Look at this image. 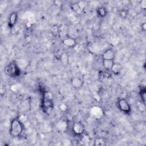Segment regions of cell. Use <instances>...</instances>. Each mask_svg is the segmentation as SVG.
Returning <instances> with one entry per match:
<instances>
[{
  "instance_id": "cell-1",
  "label": "cell",
  "mask_w": 146,
  "mask_h": 146,
  "mask_svg": "<svg viewBox=\"0 0 146 146\" xmlns=\"http://www.w3.org/2000/svg\"><path fill=\"white\" fill-rule=\"evenodd\" d=\"M23 129V124L19 118H14L11 121L9 133L11 136L19 137L22 133Z\"/></svg>"
},
{
  "instance_id": "cell-2",
  "label": "cell",
  "mask_w": 146,
  "mask_h": 146,
  "mask_svg": "<svg viewBox=\"0 0 146 146\" xmlns=\"http://www.w3.org/2000/svg\"><path fill=\"white\" fill-rule=\"evenodd\" d=\"M52 95L49 91H45L42 94L41 107L43 111L47 113L51 112L53 109Z\"/></svg>"
},
{
  "instance_id": "cell-3",
  "label": "cell",
  "mask_w": 146,
  "mask_h": 146,
  "mask_svg": "<svg viewBox=\"0 0 146 146\" xmlns=\"http://www.w3.org/2000/svg\"><path fill=\"white\" fill-rule=\"evenodd\" d=\"M5 73L9 76L11 78H17L21 74V70L15 61L10 62L4 69Z\"/></svg>"
},
{
  "instance_id": "cell-4",
  "label": "cell",
  "mask_w": 146,
  "mask_h": 146,
  "mask_svg": "<svg viewBox=\"0 0 146 146\" xmlns=\"http://www.w3.org/2000/svg\"><path fill=\"white\" fill-rule=\"evenodd\" d=\"M117 106L118 109L125 114L129 115L131 112V107L128 102L125 98H120L117 102Z\"/></svg>"
},
{
  "instance_id": "cell-5",
  "label": "cell",
  "mask_w": 146,
  "mask_h": 146,
  "mask_svg": "<svg viewBox=\"0 0 146 146\" xmlns=\"http://www.w3.org/2000/svg\"><path fill=\"white\" fill-rule=\"evenodd\" d=\"M73 132L78 136L83 135L85 132V128L82 123L80 122H75L72 125Z\"/></svg>"
},
{
  "instance_id": "cell-6",
  "label": "cell",
  "mask_w": 146,
  "mask_h": 146,
  "mask_svg": "<svg viewBox=\"0 0 146 146\" xmlns=\"http://www.w3.org/2000/svg\"><path fill=\"white\" fill-rule=\"evenodd\" d=\"M18 21V14L15 11H13L10 14L8 20V26L13 29L15 27Z\"/></svg>"
},
{
  "instance_id": "cell-7",
  "label": "cell",
  "mask_w": 146,
  "mask_h": 146,
  "mask_svg": "<svg viewBox=\"0 0 146 146\" xmlns=\"http://www.w3.org/2000/svg\"><path fill=\"white\" fill-rule=\"evenodd\" d=\"M71 84L75 89H80L83 86V80L82 79L78 76H73L71 79Z\"/></svg>"
},
{
  "instance_id": "cell-8",
  "label": "cell",
  "mask_w": 146,
  "mask_h": 146,
  "mask_svg": "<svg viewBox=\"0 0 146 146\" xmlns=\"http://www.w3.org/2000/svg\"><path fill=\"white\" fill-rule=\"evenodd\" d=\"M115 56V53L113 49L112 48H108L105 50L102 55V58L103 60L104 59H110V60H114Z\"/></svg>"
},
{
  "instance_id": "cell-9",
  "label": "cell",
  "mask_w": 146,
  "mask_h": 146,
  "mask_svg": "<svg viewBox=\"0 0 146 146\" xmlns=\"http://www.w3.org/2000/svg\"><path fill=\"white\" fill-rule=\"evenodd\" d=\"M62 43L64 45L68 47H74L76 44V40L75 38L71 36H67L62 40Z\"/></svg>"
},
{
  "instance_id": "cell-10",
  "label": "cell",
  "mask_w": 146,
  "mask_h": 146,
  "mask_svg": "<svg viewBox=\"0 0 146 146\" xmlns=\"http://www.w3.org/2000/svg\"><path fill=\"white\" fill-rule=\"evenodd\" d=\"M96 12L98 16L101 18L106 17L108 14V11L107 9L104 6H100L97 8Z\"/></svg>"
},
{
  "instance_id": "cell-11",
  "label": "cell",
  "mask_w": 146,
  "mask_h": 146,
  "mask_svg": "<svg viewBox=\"0 0 146 146\" xmlns=\"http://www.w3.org/2000/svg\"><path fill=\"white\" fill-rule=\"evenodd\" d=\"M123 70V66L119 63H114L111 71L115 75H119Z\"/></svg>"
},
{
  "instance_id": "cell-12",
  "label": "cell",
  "mask_w": 146,
  "mask_h": 146,
  "mask_svg": "<svg viewBox=\"0 0 146 146\" xmlns=\"http://www.w3.org/2000/svg\"><path fill=\"white\" fill-rule=\"evenodd\" d=\"M115 62L114 60L110 59H104L102 61V64L103 67L107 71H111Z\"/></svg>"
},
{
  "instance_id": "cell-13",
  "label": "cell",
  "mask_w": 146,
  "mask_h": 146,
  "mask_svg": "<svg viewBox=\"0 0 146 146\" xmlns=\"http://www.w3.org/2000/svg\"><path fill=\"white\" fill-rule=\"evenodd\" d=\"M60 60L63 65H67L68 63V55L66 52H63L60 55Z\"/></svg>"
},
{
  "instance_id": "cell-14",
  "label": "cell",
  "mask_w": 146,
  "mask_h": 146,
  "mask_svg": "<svg viewBox=\"0 0 146 146\" xmlns=\"http://www.w3.org/2000/svg\"><path fill=\"white\" fill-rule=\"evenodd\" d=\"M70 7H71V9L73 11H74L75 13H76L77 14H80L82 11V10L80 8V7H79V5L78 4L77 2L71 4V6H70Z\"/></svg>"
},
{
  "instance_id": "cell-15",
  "label": "cell",
  "mask_w": 146,
  "mask_h": 146,
  "mask_svg": "<svg viewBox=\"0 0 146 146\" xmlns=\"http://www.w3.org/2000/svg\"><path fill=\"white\" fill-rule=\"evenodd\" d=\"M139 95L140 99L141 100V102H143V104H145V99H146V90L144 87L143 88H141L139 92Z\"/></svg>"
},
{
  "instance_id": "cell-16",
  "label": "cell",
  "mask_w": 146,
  "mask_h": 146,
  "mask_svg": "<svg viewBox=\"0 0 146 146\" xmlns=\"http://www.w3.org/2000/svg\"><path fill=\"white\" fill-rule=\"evenodd\" d=\"M105 140L103 138H97L94 141V145L95 146H102L105 145Z\"/></svg>"
},
{
  "instance_id": "cell-17",
  "label": "cell",
  "mask_w": 146,
  "mask_h": 146,
  "mask_svg": "<svg viewBox=\"0 0 146 146\" xmlns=\"http://www.w3.org/2000/svg\"><path fill=\"white\" fill-rule=\"evenodd\" d=\"M51 31H52V33L55 35V36H57V35H59V27L56 26V25H54L52 27V29H51Z\"/></svg>"
},
{
  "instance_id": "cell-18",
  "label": "cell",
  "mask_w": 146,
  "mask_h": 146,
  "mask_svg": "<svg viewBox=\"0 0 146 146\" xmlns=\"http://www.w3.org/2000/svg\"><path fill=\"white\" fill-rule=\"evenodd\" d=\"M78 4L79 5L80 8L82 10H83L85 7V3L84 1H78Z\"/></svg>"
},
{
  "instance_id": "cell-19",
  "label": "cell",
  "mask_w": 146,
  "mask_h": 146,
  "mask_svg": "<svg viewBox=\"0 0 146 146\" xmlns=\"http://www.w3.org/2000/svg\"><path fill=\"white\" fill-rule=\"evenodd\" d=\"M140 5H141V8L144 10L145 9V7H146V1L145 0H142L141 2H140Z\"/></svg>"
},
{
  "instance_id": "cell-20",
  "label": "cell",
  "mask_w": 146,
  "mask_h": 146,
  "mask_svg": "<svg viewBox=\"0 0 146 146\" xmlns=\"http://www.w3.org/2000/svg\"><path fill=\"white\" fill-rule=\"evenodd\" d=\"M141 29L144 30L145 31L146 30V23L144 22L141 25Z\"/></svg>"
}]
</instances>
